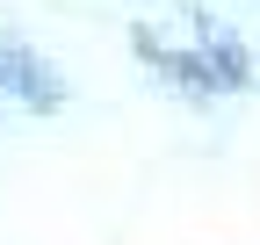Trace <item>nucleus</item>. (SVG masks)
<instances>
[{
    "mask_svg": "<svg viewBox=\"0 0 260 245\" xmlns=\"http://www.w3.org/2000/svg\"><path fill=\"white\" fill-rule=\"evenodd\" d=\"M0 87L22 94L29 108H58L65 101V79L51 72V58H37L29 44H0Z\"/></svg>",
    "mask_w": 260,
    "mask_h": 245,
    "instance_id": "obj_1",
    "label": "nucleus"
},
{
    "mask_svg": "<svg viewBox=\"0 0 260 245\" xmlns=\"http://www.w3.org/2000/svg\"><path fill=\"white\" fill-rule=\"evenodd\" d=\"M210 79H217V87H239V79H246V51H239V44H217V51H210Z\"/></svg>",
    "mask_w": 260,
    "mask_h": 245,
    "instance_id": "obj_2",
    "label": "nucleus"
}]
</instances>
